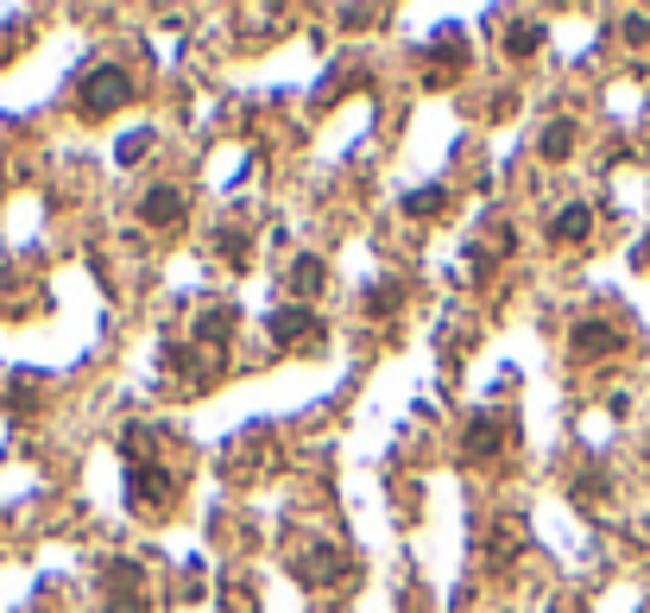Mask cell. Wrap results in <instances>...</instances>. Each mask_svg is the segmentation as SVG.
<instances>
[{"label": "cell", "instance_id": "9a60e30c", "mask_svg": "<svg viewBox=\"0 0 650 613\" xmlns=\"http://www.w3.org/2000/svg\"><path fill=\"white\" fill-rule=\"evenodd\" d=\"M216 253L228 266H247L253 260V241H247V228H234V221H228V228H216Z\"/></svg>", "mask_w": 650, "mask_h": 613}, {"label": "cell", "instance_id": "6da1fadb", "mask_svg": "<svg viewBox=\"0 0 650 613\" xmlns=\"http://www.w3.org/2000/svg\"><path fill=\"white\" fill-rule=\"evenodd\" d=\"M127 506L139 519H171L177 512V475L158 456H133L127 461Z\"/></svg>", "mask_w": 650, "mask_h": 613}, {"label": "cell", "instance_id": "7c38bea8", "mask_svg": "<svg viewBox=\"0 0 650 613\" xmlns=\"http://www.w3.org/2000/svg\"><path fill=\"white\" fill-rule=\"evenodd\" d=\"M102 594H146V570H139L133 557H114V563H102Z\"/></svg>", "mask_w": 650, "mask_h": 613}, {"label": "cell", "instance_id": "d6986e66", "mask_svg": "<svg viewBox=\"0 0 650 613\" xmlns=\"http://www.w3.org/2000/svg\"><path fill=\"white\" fill-rule=\"evenodd\" d=\"M398 304H405V291L391 285V279H386V285H373V291H367V316H391Z\"/></svg>", "mask_w": 650, "mask_h": 613}, {"label": "cell", "instance_id": "8fae6325", "mask_svg": "<svg viewBox=\"0 0 650 613\" xmlns=\"http://www.w3.org/2000/svg\"><path fill=\"white\" fill-rule=\"evenodd\" d=\"M518 550H524V526H518V519H499L493 544H486V563H493V570H512V563H518Z\"/></svg>", "mask_w": 650, "mask_h": 613}, {"label": "cell", "instance_id": "8992f818", "mask_svg": "<svg viewBox=\"0 0 650 613\" xmlns=\"http://www.w3.org/2000/svg\"><path fill=\"white\" fill-rule=\"evenodd\" d=\"M461 64H468V39H455V32H442L436 44H423V83L442 89L449 76H461Z\"/></svg>", "mask_w": 650, "mask_h": 613}, {"label": "cell", "instance_id": "3957f363", "mask_svg": "<svg viewBox=\"0 0 650 613\" xmlns=\"http://www.w3.org/2000/svg\"><path fill=\"white\" fill-rule=\"evenodd\" d=\"M127 102H133V76L120 64H95L83 83H76V114H83V121H108V114L127 108Z\"/></svg>", "mask_w": 650, "mask_h": 613}, {"label": "cell", "instance_id": "52a82bcc", "mask_svg": "<svg viewBox=\"0 0 650 613\" xmlns=\"http://www.w3.org/2000/svg\"><path fill=\"white\" fill-rule=\"evenodd\" d=\"M291 570H297V582H310V589H335V582L347 575V557L335 544H310Z\"/></svg>", "mask_w": 650, "mask_h": 613}, {"label": "cell", "instance_id": "ac0fdd59", "mask_svg": "<svg viewBox=\"0 0 650 613\" xmlns=\"http://www.w3.org/2000/svg\"><path fill=\"white\" fill-rule=\"evenodd\" d=\"M0 405H13V412H39V393H32V380H7V386H0Z\"/></svg>", "mask_w": 650, "mask_h": 613}, {"label": "cell", "instance_id": "2e32d148", "mask_svg": "<svg viewBox=\"0 0 650 613\" xmlns=\"http://www.w3.org/2000/svg\"><path fill=\"white\" fill-rule=\"evenodd\" d=\"M499 44H505L512 58H531V51H537V44H543V25H537V20H512V25H505V39H499Z\"/></svg>", "mask_w": 650, "mask_h": 613}, {"label": "cell", "instance_id": "9c48e42d", "mask_svg": "<svg viewBox=\"0 0 650 613\" xmlns=\"http://www.w3.org/2000/svg\"><path fill=\"white\" fill-rule=\"evenodd\" d=\"M587 235H594V209H587V202L556 209V221H549V241H556V247H581Z\"/></svg>", "mask_w": 650, "mask_h": 613}, {"label": "cell", "instance_id": "7402d4cb", "mask_svg": "<svg viewBox=\"0 0 650 613\" xmlns=\"http://www.w3.org/2000/svg\"><path fill=\"white\" fill-rule=\"evenodd\" d=\"M638 260H644V266H650V241H644V253H638Z\"/></svg>", "mask_w": 650, "mask_h": 613}, {"label": "cell", "instance_id": "ba28073f", "mask_svg": "<svg viewBox=\"0 0 650 613\" xmlns=\"http://www.w3.org/2000/svg\"><path fill=\"white\" fill-rule=\"evenodd\" d=\"M184 209H190V202H184V190H177V184H153V190L139 197V216L153 221V228H177V221H184Z\"/></svg>", "mask_w": 650, "mask_h": 613}, {"label": "cell", "instance_id": "4fadbf2b", "mask_svg": "<svg viewBox=\"0 0 650 613\" xmlns=\"http://www.w3.org/2000/svg\"><path fill=\"white\" fill-rule=\"evenodd\" d=\"M228 335H234V310L228 304H216V310L196 316V342H202V349H228Z\"/></svg>", "mask_w": 650, "mask_h": 613}, {"label": "cell", "instance_id": "ffe728a7", "mask_svg": "<svg viewBox=\"0 0 650 613\" xmlns=\"http://www.w3.org/2000/svg\"><path fill=\"white\" fill-rule=\"evenodd\" d=\"M146 146H153V133H146V127L133 133V139H120V165H139V158H146Z\"/></svg>", "mask_w": 650, "mask_h": 613}, {"label": "cell", "instance_id": "7a4b0ae2", "mask_svg": "<svg viewBox=\"0 0 650 613\" xmlns=\"http://www.w3.org/2000/svg\"><path fill=\"white\" fill-rule=\"evenodd\" d=\"M512 443H518V417L499 412V405H480L461 424V461H499Z\"/></svg>", "mask_w": 650, "mask_h": 613}, {"label": "cell", "instance_id": "5b68a950", "mask_svg": "<svg viewBox=\"0 0 650 613\" xmlns=\"http://www.w3.org/2000/svg\"><path fill=\"white\" fill-rule=\"evenodd\" d=\"M265 329H272V342H279V349H316V342H323V316H316L310 304L272 310V316H265Z\"/></svg>", "mask_w": 650, "mask_h": 613}, {"label": "cell", "instance_id": "30bf717a", "mask_svg": "<svg viewBox=\"0 0 650 613\" xmlns=\"http://www.w3.org/2000/svg\"><path fill=\"white\" fill-rule=\"evenodd\" d=\"M323 291H328V260L304 253V260L291 266V298H297V304H310V298H323Z\"/></svg>", "mask_w": 650, "mask_h": 613}, {"label": "cell", "instance_id": "44dd1931", "mask_svg": "<svg viewBox=\"0 0 650 613\" xmlns=\"http://www.w3.org/2000/svg\"><path fill=\"white\" fill-rule=\"evenodd\" d=\"M102 613H153V607H146V594H108Z\"/></svg>", "mask_w": 650, "mask_h": 613}, {"label": "cell", "instance_id": "5bb4252c", "mask_svg": "<svg viewBox=\"0 0 650 613\" xmlns=\"http://www.w3.org/2000/svg\"><path fill=\"white\" fill-rule=\"evenodd\" d=\"M575 133H581L575 121H549V127H543V139H537V153L543 158H568V153H575Z\"/></svg>", "mask_w": 650, "mask_h": 613}, {"label": "cell", "instance_id": "277c9868", "mask_svg": "<svg viewBox=\"0 0 650 613\" xmlns=\"http://www.w3.org/2000/svg\"><path fill=\"white\" fill-rule=\"evenodd\" d=\"M619 349H626V323L619 316H581V323L568 329V354L575 361H607Z\"/></svg>", "mask_w": 650, "mask_h": 613}, {"label": "cell", "instance_id": "e0dca14e", "mask_svg": "<svg viewBox=\"0 0 650 613\" xmlns=\"http://www.w3.org/2000/svg\"><path fill=\"white\" fill-rule=\"evenodd\" d=\"M405 209H411L417 221H430V216H442V209H449V190H417V197H405Z\"/></svg>", "mask_w": 650, "mask_h": 613}]
</instances>
